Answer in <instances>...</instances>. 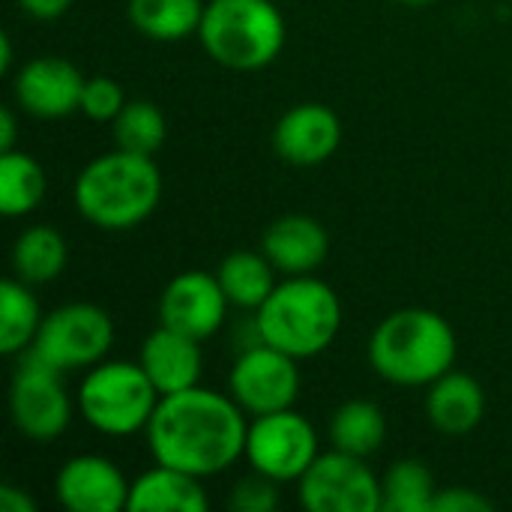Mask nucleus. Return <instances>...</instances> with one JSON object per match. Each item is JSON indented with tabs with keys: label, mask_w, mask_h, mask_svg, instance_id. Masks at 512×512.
<instances>
[{
	"label": "nucleus",
	"mask_w": 512,
	"mask_h": 512,
	"mask_svg": "<svg viewBox=\"0 0 512 512\" xmlns=\"http://www.w3.org/2000/svg\"><path fill=\"white\" fill-rule=\"evenodd\" d=\"M249 414L231 393L189 387L159 399L144 429L153 462L201 480L225 474L246 453Z\"/></svg>",
	"instance_id": "1"
},
{
	"label": "nucleus",
	"mask_w": 512,
	"mask_h": 512,
	"mask_svg": "<svg viewBox=\"0 0 512 512\" xmlns=\"http://www.w3.org/2000/svg\"><path fill=\"white\" fill-rule=\"evenodd\" d=\"M78 213L102 231H129L162 201V171L153 156L111 150L90 159L72 186Z\"/></svg>",
	"instance_id": "2"
},
{
	"label": "nucleus",
	"mask_w": 512,
	"mask_h": 512,
	"mask_svg": "<svg viewBox=\"0 0 512 512\" xmlns=\"http://www.w3.org/2000/svg\"><path fill=\"white\" fill-rule=\"evenodd\" d=\"M453 324L432 309H399L369 336V366L396 387H429L456 366Z\"/></svg>",
	"instance_id": "3"
},
{
	"label": "nucleus",
	"mask_w": 512,
	"mask_h": 512,
	"mask_svg": "<svg viewBox=\"0 0 512 512\" xmlns=\"http://www.w3.org/2000/svg\"><path fill=\"white\" fill-rule=\"evenodd\" d=\"M255 330L261 342L309 360L324 354L342 330V303L336 291L309 276H288L255 312Z\"/></svg>",
	"instance_id": "4"
},
{
	"label": "nucleus",
	"mask_w": 512,
	"mask_h": 512,
	"mask_svg": "<svg viewBox=\"0 0 512 512\" xmlns=\"http://www.w3.org/2000/svg\"><path fill=\"white\" fill-rule=\"evenodd\" d=\"M198 39L219 66L258 72L282 54L288 27L273 0H210L204 6Z\"/></svg>",
	"instance_id": "5"
},
{
	"label": "nucleus",
	"mask_w": 512,
	"mask_h": 512,
	"mask_svg": "<svg viewBox=\"0 0 512 512\" xmlns=\"http://www.w3.org/2000/svg\"><path fill=\"white\" fill-rule=\"evenodd\" d=\"M162 393L153 387L141 363L102 360L90 366L75 393L81 420L108 438H129L150 426Z\"/></svg>",
	"instance_id": "6"
},
{
	"label": "nucleus",
	"mask_w": 512,
	"mask_h": 512,
	"mask_svg": "<svg viewBox=\"0 0 512 512\" xmlns=\"http://www.w3.org/2000/svg\"><path fill=\"white\" fill-rule=\"evenodd\" d=\"M9 417L27 441H57L72 423V399L63 387V372L33 351H24L9 384Z\"/></svg>",
	"instance_id": "7"
},
{
	"label": "nucleus",
	"mask_w": 512,
	"mask_h": 512,
	"mask_svg": "<svg viewBox=\"0 0 512 512\" xmlns=\"http://www.w3.org/2000/svg\"><path fill=\"white\" fill-rule=\"evenodd\" d=\"M114 345V321L93 303H66L42 318L33 354L60 372L90 369L105 360Z\"/></svg>",
	"instance_id": "8"
},
{
	"label": "nucleus",
	"mask_w": 512,
	"mask_h": 512,
	"mask_svg": "<svg viewBox=\"0 0 512 512\" xmlns=\"http://www.w3.org/2000/svg\"><path fill=\"white\" fill-rule=\"evenodd\" d=\"M321 456L315 426L294 408L252 417L243 459L273 483H297Z\"/></svg>",
	"instance_id": "9"
},
{
	"label": "nucleus",
	"mask_w": 512,
	"mask_h": 512,
	"mask_svg": "<svg viewBox=\"0 0 512 512\" xmlns=\"http://www.w3.org/2000/svg\"><path fill=\"white\" fill-rule=\"evenodd\" d=\"M297 498L309 512H378L384 507V486L366 459L330 450L297 480Z\"/></svg>",
	"instance_id": "10"
},
{
	"label": "nucleus",
	"mask_w": 512,
	"mask_h": 512,
	"mask_svg": "<svg viewBox=\"0 0 512 512\" xmlns=\"http://www.w3.org/2000/svg\"><path fill=\"white\" fill-rule=\"evenodd\" d=\"M228 393L249 417L294 408V402L300 396L297 357H291L267 342L246 345L231 366Z\"/></svg>",
	"instance_id": "11"
},
{
	"label": "nucleus",
	"mask_w": 512,
	"mask_h": 512,
	"mask_svg": "<svg viewBox=\"0 0 512 512\" xmlns=\"http://www.w3.org/2000/svg\"><path fill=\"white\" fill-rule=\"evenodd\" d=\"M228 309L231 303L216 273L183 270L165 285L159 297V324L204 342L225 324Z\"/></svg>",
	"instance_id": "12"
},
{
	"label": "nucleus",
	"mask_w": 512,
	"mask_h": 512,
	"mask_svg": "<svg viewBox=\"0 0 512 512\" xmlns=\"http://www.w3.org/2000/svg\"><path fill=\"white\" fill-rule=\"evenodd\" d=\"M132 483L105 456L81 453L60 465L54 477L57 504L69 512H120L129 507Z\"/></svg>",
	"instance_id": "13"
},
{
	"label": "nucleus",
	"mask_w": 512,
	"mask_h": 512,
	"mask_svg": "<svg viewBox=\"0 0 512 512\" xmlns=\"http://www.w3.org/2000/svg\"><path fill=\"white\" fill-rule=\"evenodd\" d=\"M84 75L66 57H33L27 60L12 81V93L21 111L39 120L69 117L81 108Z\"/></svg>",
	"instance_id": "14"
},
{
	"label": "nucleus",
	"mask_w": 512,
	"mask_h": 512,
	"mask_svg": "<svg viewBox=\"0 0 512 512\" xmlns=\"http://www.w3.org/2000/svg\"><path fill=\"white\" fill-rule=\"evenodd\" d=\"M342 144V120L330 105L300 102L273 126V150L279 159L309 168L327 162Z\"/></svg>",
	"instance_id": "15"
},
{
	"label": "nucleus",
	"mask_w": 512,
	"mask_h": 512,
	"mask_svg": "<svg viewBox=\"0 0 512 512\" xmlns=\"http://www.w3.org/2000/svg\"><path fill=\"white\" fill-rule=\"evenodd\" d=\"M138 363H141V369L147 372V378L153 381V387L162 396L198 387L201 375H204L201 342L180 333V330H171L165 324H159L141 342Z\"/></svg>",
	"instance_id": "16"
},
{
	"label": "nucleus",
	"mask_w": 512,
	"mask_h": 512,
	"mask_svg": "<svg viewBox=\"0 0 512 512\" xmlns=\"http://www.w3.org/2000/svg\"><path fill=\"white\" fill-rule=\"evenodd\" d=\"M261 252L270 258L276 273L309 276L324 264L330 252V237L318 219L303 213H288L267 225L261 237Z\"/></svg>",
	"instance_id": "17"
},
{
	"label": "nucleus",
	"mask_w": 512,
	"mask_h": 512,
	"mask_svg": "<svg viewBox=\"0 0 512 512\" xmlns=\"http://www.w3.org/2000/svg\"><path fill=\"white\" fill-rule=\"evenodd\" d=\"M426 417L441 435H468L486 414V393L477 378L450 369L426 387Z\"/></svg>",
	"instance_id": "18"
},
{
	"label": "nucleus",
	"mask_w": 512,
	"mask_h": 512,
	"mask_svg": "<svg viewBox=\"0 0 512 512\" xmlns=\"http://www.w3.org/2000/svg\"><path fill=\"white\" fill-rule=\"evenodd\" d=\"M210 498L201 486V477L159 465L132 480L129 512H204Z\"/></svg>",
	"instance_id": "19"
},
{
	"label": "nucleus",
	"mask_w": 512,
	"mask_h": 512,
	"mask_svg": "<svg viewBox=\"0 0 512 512\" xmlns=\"http://www.w3.org/2000/svg\"><path fill=\"white\" fill-rule=\"evenodd\" d=\"M216 276L228 303L246 312H258L261 303L276 288V267L270 264L264 252H252V249H237L225 255Z\"/></svg>",
	"instance_id": "20"
},
{
	"label": "nucleus",
	"mask_w": 512,
	"mask_h": 512,
	"mask_svg": "<svg viewBox=\"0 0 512 512\" xmlns=\"http://www.w3.org/2000/svg\"><path fill=\"white\" fill-rule=\"evenodd\" d=\"M69 261L66 240L51 225H33L15 237L12 246V273L15 279L27 285H45L54 282Z\"/></svg>",
	"instance_id": "21"
},
{
	"label": "nucleus",
	"mask_w": 512,
	"mask_h": 512,
	"mask_svg": "<svg viewBox=\"0 0 512 512\" xmlns=\"http://www.w3.org/2000/svg\"><path fill=\"white\" fill-rule=\"evenodd\" d=\"M204 0H129L126 12L138 33L156 42H180L198 33Z\"/></svg>",
	"instance_id": "22"
},
{
	"label": "nucleus",
	"mask_w": 512,
	"mask_h": 512,
	"mask_svg": "<svg viewBox=\"0 0 512 512\" xmlns=\"http://www.w3.org/2000/svg\"><path fill=\"white\" fill-rule=\"evenodd\" d=\"M387 438V417L369 399H351L339 405L330 417V441L333 450L369 459L381 450Z\"/></svg>",
	"instance_id": "23"
},
{
	"label": "nucleus",
	"mask_w": 512,
	"mask_h": 512,
	"mask_svg": "<svg viewBox=\"0 0 512 512\" xmlns=\"http://www.w3.org/2000/svg\"><path fill=\"white\" fill-rule=\"evenodd\" d=\"M42 318L45 315L30 285L21 279H6L0 285V354L21 357L24 351H30Z\"/></svg>",
	"instance_id": "24"
},
{
	"label": "nucleus",
	"mask_w": 512,
	"mask_h": 512,
	"mask_svg": "<svg viewBox=\"0 0 512 512\" xmlns=\"http://www.w3.org/2000/svg\"><path fill=\"white\" fill-rule=\"evenodd\" d=\"M48 192V177L42 165L21 150L0 156V213L9 219L33 213Z\"/></svg>",
	"instance_id": "25"
},
{
	"label": "nucleus",
	"mask_w": 512,
	"mask_h": 512,
	"mask_svg": "<svg viewBox=\"0 0 512 512\" xmlns=\"http://www.w3.org/2000/svg\"><path fill=\"white\" fill-rule=\"evenodd\" d=\"M384 486V512H432L438 495L435 477L420 459H399L381 480Z\"/></svg>",
	"instance_id": "26"
},
{
	"label": "nucleus",
	"mask_w": 512,
	"mask_h": 512,
	"mask_svg": "<svg viewBox=\"0 0 512 512\" xmlns=\"http://www.w3.org/2000/svg\"><path fill=\"white\" fill-rule=\"evenodd\" d=\"M111 135L120 150L153 156L156 150H162V144L168 138V120L159 105H153L147 99H132L114 117Z\"/></svg>",
	"instance_id": "27"
},
{
	"label": "nucleus",
	"mask_w": 512,
	"mask_h": 512,
	"mask_svg": "<svg viewBox=\"0 0 512 512\" xmlns=\"http://www.w3.org/2000/svg\"><path fill=\"white\" fill-rule=\"evenodd\" d=\"M126 105V93L123 87L108 78V75H96V78H87L84 81V90H81V114L87 120H96V123H114V117L123 111Z\"/></svg>",
	"instance_id": "28"
},
{
	"label": "nucleus",
	"mask_w": 512,
	"mask_h": 512,
	"mask_svg": "<svg viewBox=\"0 0 512 512\" xmlns=\"http://www.w3.org/2000/svg\"><path fill=\"white\" fill-rule=\"evenodd\" d=\"M228 504L237 512H273L279 507V483L252 471L231 489Z\"/></svg>",
	"instance_id": "29"
},
{
	"label": "nucleus",
	"mask_w": 512,
	"mask_h": 512,
	"mask_svg": "<svg viewBox=\"0 0 512 512\" xmlns=\"http://www.w3.org/2000/svg\"><path fill=\"white\" fill-rule=\"evenodd\" d=\"M495 510V504L486 498V495H480V492H474V489H465V486H459V489H438V495H435V501H432V512H492Z\"/></svg>",
	"instance_id": "30"
},
{
	"label": "nucleus",
	"mask_w": 512,
	"mask_h": 512,
	"mask_svg": "<svg viewBox=\"0 0 512 512\" xmlns=\"http://www.w3.org/2000/svg\"><path fill=\"white\" fill-rule=\"evenodd\" d=\"M75 0H18V6L36 21H54L72 9Z\"/></svg>",
	"instance_id": "31"
},
{
	"label": "nucleus",
	"mask_w": 512,
	"mask_h": 512,
	"mask_svg": "<svg viewBox=\"0 0 512 512\" xmlns=\"http://www.w3.org/2000/svg\"><path fill=\"white\" fill-rule=\"evenodd\" d=\"M0 510L3 512H36V501L24 492V489H18V486H12V483H6V486H0Z\"/></svg>",
	"instance_id": "32"
},
{
	"label": "nucleus",
	"mask_w": 512,
	"mask_h": 512,
	"mask_svg": "<svg viewBox=\"0 0 512 512\" xmlns=\"http://www.w3.org/2000/svg\"><path fill=\"white\" fill-rule=\"evenodd\" d=\"M15 135H18L15 114H12V108H3V111H0V150H3V153L15 150Z\"/></svg>",
	"instance_id": "33"
},
{
	"label": "nucleus",
	"mask_w": 512,
	"mask_h": 512,
	"mask_svg": "<svg viewBox=\"0 0 512 512\" xmlns=\"http://www.w3.org/2000/svg\"><path fill=\"white\" fill-rule=\"evenodd\" d=\"M12 69V39L9 33H0V72Z\"/></svg>",
	"instance_id": "34"
},
{
	"label": "nucleus",
	"mask_w": 512,
	"mask_h": 512,
	"mask_svg": "<svg viewBox=\"0 0 512 512\" xmlns=\"http://www.w3.org/2000/svg\"><path fill=\"white\" fill-rule=\"evenodd\" d=\"M399 3H405V6H429L435 0H399Z\"/></svg>",
	"instance_id": "35"
}]
</instances>
